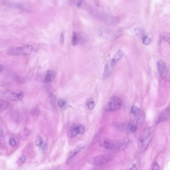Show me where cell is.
I'll use <instances>...</instances> for the list:
<instances>
[{"label": "cell", "mask_w": 170, "mask_h": 170, "mask_svg": "<svg viewBox=\"0 0 170 170\" xmlns=\"http://www.w3.org/2000/svg\"><path fill=\"white\" fill-rule=\"evenodd\" d=\"M49 98L51 102H52V104L55 105V97L54 96L53 94L52 93H50Z\"/></svg>", "instance_id": "cell-25"}, {"label": "cell", "mask_w": 170, "mask_h": 170, "mask_svg": "<svg viewBox=\"0 0 170 170\" xmlns=\"http://www.w3.org/2000/svg\"><path fill=\"white\" fill-rule=\"evenodd\" d=\"M95 102L93 98H91L90 99H88V101L87 102V106L89 110H93V108H95Z\"/></svg>", "instance_id": "cell-16"}, {"label": "cell", "mask_w": 170, "mask_h": 170, "mask_svg": "<svg viewBox=\"0 0 170 170\" xmlns=\"http://www.w3.org/2000/svg\"><path fill=\"white\" fill-rule=\"evenodd\" d=\"M128 142V139L123 141L106 139L101 143V146L108 150H123L127 146Z\"/></svg>", "instance_id": "cell-1"}, {"label": "cell", "mask_w": 170, "mask_h": 170, "mask_svg": "<svg viewBox=\"0 0 170 170\" xmlns=\"http://www.w3.org/2000/svg\"><path fill=\"white\" fill-rule=\"evenodd\" d=\"M123 52L122 50H119L115 54L113 58L108 61L104 67V77L107 78L112 74L116 64L122 59L123 56Z\"/></svg>", "instance_id": "cell-2"}, {"label": "cell", "mask_w": 170, "mask_h": 170, "mask_svg": "<svg viewBox=\"0 0 170 170\" xmlns=\"http://www.w3.org/2000/svg\"><path fill=\"white\" fill-rule=\"evenodd\" d=\"M85 131V127L83 125H76L73 127L70 130L69 132V136L70 138H74L78 135L82 134L84 133Z\"/></svg>", "instance_id": "cell-8"}, {"label": "cell", "mask_w": 170, "mask_h": 170, "mask_svg": "<svg viewBox=\"0 0 170 170\" xmlns=\"http://www.w3.org/2000/svg\"><path fill=\"white\" fill-rule=\"evenodd\" d=\"M152 170H160V167L157 162H154L152 165Z\"/></svg>", "instance_id": "cell-21"}, {"label": "cell", "mask_w": 170, "mask_h": 170, "mask_svg": "<svg viewBox=\"0 0 170 170\" xmlns=\"http://www.w3.org/2000/svg\"><path fill=\"white\" fill-rule=\"evenodd\" d=\"M63 42H64V35L63 33H61L60 37V42L61 44H63Z\"/></svg>", "instance_id": "cell-26"}, {"label": "cell", "mask_w": 170, "mask_h": 170, "mask_svg": "<svg viewBox=\"0 0 170 170\" xmlns=\"http://www.w3.org/2000/svg\"><path fill=\"white\" fill-rule=\"evenodd\" d=\"M131 112L134 116H137L139 114V113L141 112V110L138 106H133L131 108Z\"/></svg>", "instance_id": "cell-18"}, {"label": "cell", "mask_w": 170, "mask_h": 170, "mask_svg": "<svg viewBox=\"0 0 170 170\" xmlns=\"http://www.w3.org/2000/svg\"><path fill=\"white\" fill-rule=\"evenodd\" d=\"M137 127L136 125H132L131 126H130V131H131V132H133V133L135 132L136 131V130H137Z\"/></svg>", "instance_id": "cell-24"}, {"label": "cell", "mask_w": 170, "mask_h": 170, "mask_svg": "<svg viewBox=\"0 0 170 170\" xmlns=\"http://www.w3.org/2000/svg\"><path fill=\"white\" fill-rule=\"evenodd\" d=\"M24 92L22 91L11 92L9 95V98L11 100L15 101V102H19L22 101L24 99Z\"/></svg>", "instance_id": "cell-10"}, {"label": "cell", "mask_w": 170, "mask_h": 170, "mask_svg": "<svg viewBox=\"0 0 170 170\" xmlns=\"http://www.w3.org/2000/svg\"><path fill=\"white\" fill-rule=\"evenodd\" d=\"M134 33L140 39H143L146 37V33L144 29L140 28H136L134 29Z\"/></svg>", "instance_id": "cell-14"}, {"label": "cell", "mask_w": 170, "mask_h": 170, "mask_svg": "<svg viewBox=\"0 0 170 170\" xmlns=\"http://www.w3.org/2000/svg\"><path fill=\"white\" fill-rule=\"evenodd\" d=\"M128 170H137V165H134L133 166L131 167V168Z\"/></svg>", "instance_id": "cell-29"}, {"label": "cell", "mask_w": 170, "mask_h": 170, "mask_svg": "<svg viewBox=\"0 0 170 170\" xmlns=\"http://www.w3.org/2000/svg\"><path fill=\"white\" fill-rule=\"evenodd\" d=\"M121 105L122 102L121 99L117 96H113L110 98L106 108L108 112H115L121 108Z\"/></svg>", "instance_id": "cell-4"}, {"label": "cell", "mask_w": 170, "mask_h": 170, "mask_svg": "<svg viewBox=\"0 0 170 170\" xmlns=\"http://www.w3.org/2000/svg\"><path fill=\"white\" fill-rule=\"evenodd\" d=\"M86 40V35L81 32H75L73 33L72 37V44L73 45H77L83 44Z\"/></svg>", "instance_id": "cell-6"}, {"label": "cell", "mask_w": 170, "mask_h": 170, "mask_svg": "<svg viewBox=\"0 0 170 170\" xmlns=\"http://www.w3.org/2000/svg\"><path fill=\"white\" fill-rule=\"evenodd\" d=\"M112 156L110 155H100L93 158L92 159L91 163L95 166H102L112 160Z\"/></svg>", "instance_id": "cell-5"}, {"label": "cell", "mask_w": 170, "mask_h": 170, "mask_svg": "<svg viewBox=\"0 0 170 170\" xmlns=\"http://www.w3.org/2000/svg\"><path fill=\"white\" fill-rule=\"evenodd\" d=\"M83 0H79L77 2V6L78 7H81L82 5Z\"/></svg>", "instance_id": "cell-28"}, {"label": "cell", "mask_w": 170, "mask_h": 170, "mask_svg": "<svg viewBox=\"0 0 170 170\" xmlns=\"http://www.w3.org/2000/svg\"><path fill=\"white\" fill-rule=\"evenodd\" d=\"M60 168L59 166H55L52 168L51 170H60Z\"/></svg>", "instance_id": "cell-30"}, {"label": "cell", "mask_w": 170, "mask_h": 170, "mask_svg": "<svg viewBox=\"0 0 170 170\" xmlns=\"http://www.w3.org/2000/svg\"><path fill=\"white\" fill-rule=\"evenodd\" d=\"M33 49L34 48L33 46L26 45L12 48L7 51V53L10 56H26L30 54Z\"/></svg>", "instance_id": "cell-3"}, {"label": "cell", "mask_w": 170, "mask_h": 170, "mask_svg": "<svg viewBox=\"0 0 170 170\" xmlns=\"http://www.w3.org/2000/svg\"><path fill=\"white\" fill-rule=\"evenodd\" d=\"M2 69H3V67L1 65H0V73L2 72Z\"/></svg>", "instance_id": "cell-32"}, {"label": "cell", "mask_w": 170, "mask_h": 170, "mask_svg": "<svg viewBox=\"0 0 170 170\" xmlns=\"http://www.w3.org/2000/svg\"><path fill=\"white\" fill-rule=\"evenodd\" d=\"M35 144L37 146L41 148L42 150H44L46 148L45 143L43 141V140L42 138V137H41L40 136H37L35 141Z\"/></svg>", "instance_id": "cell-13"}, {"label": "cell", "mask_w": 170, "mask_h": 170, "mask_svg": "<svg viewBox=\"0 0 170 170\" xmlns=\"http://www.w3.org/2000/svg\"><path fill=\"white\" fill-rule=\"evenodd\" d=\"M57 103H58V106L61 108H63L65 106V102L62 99H59Z\"/></svg>", "instance_id": "cell-22"}, {"label": "cell", "mask_w": 170, "mask_h": 170, "mask_svg": "<svg viewBox=\"0 0 170 170\" xmlns=\"http://www.w3.org/2000/svg\"><path fill=\"white\" fill-rule=\"evenodd\" d=\"M16 141L14 138H11V139H9V144L11 146H15V145H16Z\"/></svg>", "instance_id": "cell-23"}, {"label": "cell", "mask_w": 170, "mask_h": 170, "mask_svg": "<svg viewBox=\"0 0 170 170\" xmlns=\"http://www.w3.org/2000/svg\"><path fill=\"white\" fill-rule=\"evenodd\" d=\"M9 105L10 104L6 100L0 99V109L1 110H4V109L7 108L9 107Z\"/></svg>", "instance_id": "cell-17"}, {"label": "cell", "mask_w": 170, "mask_h": 170, "mask_svg": "<svg viewBox=\"0 0 170 170\" xmlns=\"http://www.w3.org/2000/svg\"><path fill=\"white\" fill-rule=\"evenodd\" d=\"M161 39L165 41V42H167L170 45V33H166L162 35Z\"/></svg>", "instance_id": "cell-19"}, {"label": "cell", "mask_w": 170, "mask_h": 170, "mask_svg": "<svg viewBox=\"0 0 170 170\" xmlns=\"http://www.w3.org/2000/svg\"><path fill=\"white\" fill-rule=\"evenodd\" d=\"M166 111L167 113H168L169 115H170V106H169L168 108H167L166 110Z\"/></svg>", "instance_id": "cell-31"}, {"label": "cell", "mask_w": 170, "mask_h": 170, "mask_svg": "<svg viewBox=\"0 0 170 170\" xmlns=\"http://www.w3.org/2000/svg\"><path fill=\"white\" fill-rule=\"evenodd\" d=\"M20 161L21 162H22V163H24V162H25V161H26V156L24 155L20 157Z\"/></svg>", "instance_id": "cell-27"}, {"label": "cell", "mask_w": 170, "mask_h": 170, "mask_svg": "<svg viewBox=\"0 0 170 170\" xmlns=\"http://www.w3.org/2000/svg\"><path fill=\"white\" fill-rule=\"evenodd\" d=\"M85 146H86V144L85 143H82L78 145L74 150L72 151L70 153L67 162H69L71 161L74 157L78 155L79 153H80L85 148Z\"/></svg>", "instance_id": "cell-9"}, {"label": "cell", "mask_w": 170, "mask_h": 170, "mask_svg": "<svg viewBox=\"0 0 170 170\" xmlns=\"http://www.w3.org/2000/svg\"><path fill=\"white\" fill-rule=\"evenodd\" d=\"M143 39V43L144 45L147 46L148 45L150 44L151 41V39H150L149 37H148V36H146Z\"/></svg>", "instance_id": "cell-20"}, {"label": "cell", "mask_w": 170, "mask_h": 170, "mask_svg": "<svg viewBox=\"0 0 170 170\" xmlns=\"http://www.w3.org/2000/svg\"><path fill=\"white\" fill-rule=\"evenodd\" d=\"M153 137L154 133L152 132L148 136V137H147L145 139L140 141L141 143V148H140L141 152H143L146 149L148 146L150 144V143L151 142V141L153 139Z\"/></svg>", "instance_id": "cell-11"}, {"label": "cell", "mask_w": 170, "mask_h": 170, "mask_svg": "<svg viewBox=\"0 0 170 170\" xmlns=\"http://www.w3.org/2000/svg\"><path fill=\"white\" fill-rule=\"evenodd\" d=\"M113 126L115 127V128L121 131H123L127 129V125L125 123H119V122H115L113 123Z\"/></svg>", "instance_id": "cell-15"}, {"label": "cell", "mask_w": 170, "mask_h": 170, "mask_svg": "<svg viewBox=\"0 0 170 170\" xmlns=\"http://www.w3.org/2000/svg\"><path fill=\"white\" fill-rule=\"evenodd\" d=\"M158 70L159 74L162 79L166 78L168 73V70L167 68L166 64L164 61L162 60H159L157 62Z\"/></svg>", "instance_id": "cell-7"}, {"label": "cell", "mask_w": 170, "mask_h": 170, "mask_svg": "<svg viewBox=\"0 0 170 170\" xmlns=\"http://www.w3.org/2000/svg\"><path fill=\"white\" fill-rule=\"evenodd\" d=\"M55 76V72L53 71V70H48L46 74L44 82L45 83L51 82L54 79Z\"/></svg>", "instance_id": "cell-12"}]
</instances>
